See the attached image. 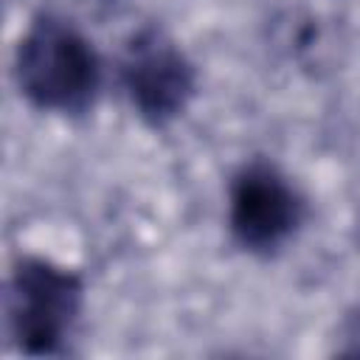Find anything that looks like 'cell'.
I'll use <instances>...</instances> for the list:
<instances>
[{
  "instance_id": "obj_1",
  "label": "cell",
  "mask_w": 360,
  "mask_h": 360,
  "mask_svg": "<svg viewBox=\"0 0 360 360\" xmlns=\"http://www.w3.org/2000/svg\"><path fill=\"white\" fill-rule=\"evenodd\" d=\"M20 93L39 110L79 115L101 87L93 42L65 17L39 14L20 39L14 62Z\"/></svg>"
},
{
  "instance_id": "obj_2",
  "label": "cell",
  "mask_w": 360,
  "mask_h": 360,
  "mask_svg": "<svg viewBox=\"0 0 360 360\" xmlns=\"http://www.w3.org/2000/svg\"><path fill=\"white\" fill-rule=\"evenodd\" d=\"M82 278L48 259H22L8 281V329L20 352L56 354L82 312Z\"/></svg>"
},
{
  "instance_id": "obj_3",
  "label": "cell",
  "mask_w": 360,
  "mask_h": 360,
  "mask_svg": "<svg viewBox=\"0 0 360 360\" xmlns=\"http://www.w3.org/2000/svg\"><path fill=\"white\" fill-rule=\"evenodd\" d=\"M304 219V200L295 186L264 160L236 172L228 191V225L233 239L250 253L278 250Z\"/></svg>"
},
{
  "instance_id": "obj_4",
  "label": "cell",
  "mask_w": 360,
  "mask_h": 360,
  "mask_svg": "<svg viewBox=\"0 0 360 360\" xmlns=\"http://www.w3.org/2000/svg\"><path fill=\"white\" fill-rule=\"evenodd\" d=\"M121 79L146 124H169L194 96V68L186 53L158 28L138 31L124 53Z\"/></svg>"
},
{
  "instance_id": "obj_5",
  "label": "cell",
  "mask_w": 360,
  "mask_h": 360,
  "mask_svg": "<svg viewBox=\"0 0 360 360\" xmlns=\"http://www.w3.org/2000/svg\"><path fill=\"white\" fill-rule=\"evenodd\" d=\"M107 3H110V0H107Z\"/></svg>"
}]
</instances>
